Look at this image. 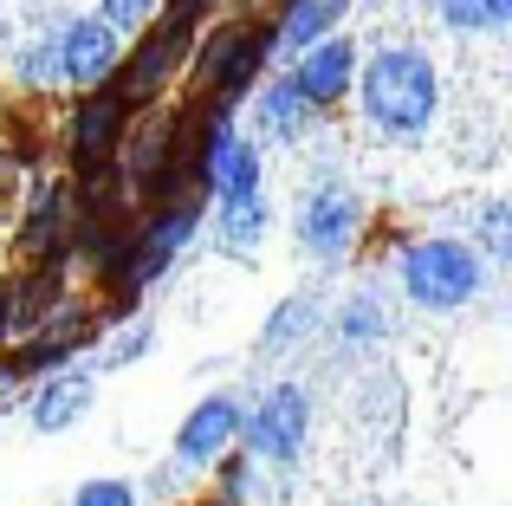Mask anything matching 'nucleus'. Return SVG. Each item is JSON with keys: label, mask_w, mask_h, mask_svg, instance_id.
Returning a JSON list of instances; mask_svg holds the SVG:
<instances>
[{"label": "nucleus", "mask_w": 512, "mask_h": 506, "mask_svg": "<svg viewBox=\"0 0 512 506\" xmlns=\"http://www.w3.org/2000/svg\"><path fill=\"white\" fill-rule=\"evenodd\" d=\"M363 111L389 137H415L435 117V65L415 46H383L363 65Z\"/></svg>", "instance_id": "1"}, {"label": "nucleus", "mask_w": 512, "mask_h": 506, "mask_svg": "<svg viewBox=\"0 0 512 506\" xmlns=\"http://www.w3.org/2000/svg\"><path fill=\"white\" fill-rule=\"evenodd\" d=\"M396 279L415 305L428 312H454L480 292V253L467 241H415L396 253Z\"/></svg>", "instance_id": "2"}, {"label": "nucleus", "mask_w": 512, "mask_h": 506, "mask_svg": "<svg viewBox=\"0 0 512 506\" xmlns=\"http://www.w3.org/2000/svg\"><path fill=\"white\" fill-rule=\"evenodd\" d=\"M247 429V455L253 461H273V468H292L305 455V429H312V396L305 383H279L253 403V416H240Z\"/></svg>", "instance_id": "3"}, {"label": "nucleus", "mask_w": 512, "mask_h": 506, "mask_svg": "<svg viewBox=\"0 0 512 506\" xmlns=\"http://www.w3.org/2000/svg\"><path fill=\"white\" fill-rule=\"evenodd\" d=\"M195 7L201 0H175V7L163 13V26H150V39L137 46V59H124L117 65V98L124 104H143V98H156L163 91V78L175 72V59L188 52V26H195Z\"/></svg>", "instance_id": "4"}, {"label": "nucleus", "mask_w": 512, "mask_h": 506, "mask_svg": "<svg viewBox=\"0 0 512 506\" xmlns=\"http://www.w3.org/2000/svg\"><path fill=\"white\" fill-rule=\"evenodd\" d=\"M273 59V26H221L214 46L201 52V72L214 85V104H240L247 85L260 78V65Z\"/></svg>", "instance_id": "5"}, {"label": "nucleus", "mask_w": 512, "mask_h": 506, "mask_svg": "<svg viewBox=\"0 0 512 506\" xmlns=\"http://www.w3.org/2000/svg\"><path fill=\"white\" fill-rule=\"evenodd\" d=\"M357 228H363V202L344 189V182H325V189L305 195V208H299V241L312 247L318 260H338V253L357 241Z\"/></svg>", "instance_id": "6"}, {"label": "nucleus", "mask_w": 512, "mask_h": 506, "mask_svg": "<svg viewBox=\"0 0 512 506\" xmlns=\"http://www.w3.org/2000/svg\"><path fill=\"white\" fill-rule=\"evenodd\" d=\"M240 416H247V409H240L234 390L201 396V409L182 422V435H175V468H208V461H221L240 435Z\"/></svg>", "instance_id": "7"}, {"label": "nucleus", "mask_w": 512, "mask_h": 506, "mask_svg": "<svg viewBox=\"0 0 512 506\" xmlns=\"http://www.w3.org/2000/svg\"><path fill=\"white\" fill-rule=\"evenodd\" d=\"M124 117H130V104L117 98V85L104 78V85H91V98L78 104V117H72V156L85 169H104L117 156V143H124Z\"/></svg>", "instance_id": "8"}, {"label": "nucleus", "mask_w": 512, "mask_h": 506, "mask_svg": "<svg viewBox=\"0 0 512 506\" xmlns=\"http://www.w3.org/2000/svg\"><path fill=\"white\" fill-rule=\"evenodd\" d=\"M117 72V33L91 13V20H72L59 33V78L72 85H104Z\"/></svg>", "instance_id": "9"}, {"label": "nucleus", "mask_w": 512, "mask_h": 506, "mask_svg": "<svg viewBox=\"0 0 512 506\" xmlns=\"http://www.w3.org/2000/svg\"><path fill=\"white\" fill-rule=\"evenodd\" d=\"M85 338H91V318L85 312H59V318H46V325L33 331V344H26L7 370H13V377H46V370H65L78 351H85Z\"/></svg>", "instance_id": "10"}, {"label": "nucleus", "mask_w": 512, "mask_h": 506, "mask_svg": "<svg viewBox=\"0 0 512 506\" xmlns=\"http://www.w3.org/2000/svg\"><path fill=\"white\" fill-rule=\"evenodd\" d=\"M350 72H357V52H350L344 39H331V33L318 39V46H305L299 59H292V85H299L312 104H331V98H344Z\"/></svg>", "instance_id": "11"}, {"label": "nucleus", "mask_w": 512, "mask_h": 506, "mask_svg": "<svg viewBox=\"0 0 512 506\" xmlns=\"http://www.w3.org/2000/svg\"><path fill=\"white\" fill-rule=\"evenodd\" d=\"M85 409H91V377H78V370H59V377H52V370H46L39 396L26 403V416H33L39 435H59V429H72Z\"/></svg>", "instance_id": "12"}, {"label": "nucleus", "mask_w": 512, "mask_h": 506, "mask_svg": "<svg viewBox=\"0 0 512 506\" xmlns=\"http://www.w3.org/2000/svg\"><path fill=\"white\" fill-rule=\"evenodd\" d=\"M344 7L350 0H286V20L273 26V52H292V59H299L305 46H318V39L344 20Z\"/></svg>", "instance_id": "13"}, {"label": "nucleus", "mask_w": 512, "mask_h": 506, "mask_svg": "<svg viewBox=\"0 0 512 506\" xmlns=\"http://www.w3.org/2000/svg\"><path fill=\"white\" fill-rule=\"evenodd\" d=\"M312 111H318V104L305 98V91L292 85V78H273V85L260 91V104H253V117H260V130H266V137H305Z\"/></svg>", "instance_id": "14"}, {"label": "nucleus", "mask_w": 512, "mask_h": 506, "mask_svg": "<svg viewBox=\"0 0 512 506\" xmlns=\"http://www.w3.org/2000/svg\"><path fill=\"white\" fill-rule=\"evenodd\" d=\"M312 325H318V299H312V292H292V299L279 305L273 318H266V331H260V357H286L292 344L312 338Z\"/></svg>", "instance_id": "15"}, {"label": "nucleus", "mask_w": 512, "mask_h": 506, "mask_svg": "<svg viewBox=\"0 0 512 506\" xmlns=\"http://www.w3.org/2000/svg\"><path fill=\"white\" fill-rule=\"evenodd\" d=\"M260 234H266V195L260 189L253 195H221V241L234 253H253Z\"/></svg>", "instance_id": "16"}, {"label": "nucleus", "mask_w": 512, "mask_h": 506, "mask_svg": "<svg viewBox=\"0 0 512 506\" xmlns=\"http://www.w3.org/2000/svg\"><path fill=\"white\" fill-rule=\"evenodd\" d=\"M59 241H65V189H59V182H46V189L33 195V215H26V228H20V247L52 253Z\"/></svg>", "instance_id": "17"}, {"label": "nucleus", "mask_w": 512, "mask_h": 506, "mask_svg": "<svg viewBox=\"0 0 512 506\" xmlns=\"http://www.w3.org/2000/svg\"><path fill=\"white\" fill-rule=\"evenodd\" d=\"M338 338L350 344V351H370V344H383V338H389V312H383V299H376V292H357V299L344 305Z\"/></svg>", "instance_id": "18"}, {"label": "nucleus", "mask_w": 512, "mask_h": 506, "mask_svg": "<svg viewBox=\"0 0 512 506\" xmlns=\"http://www.w3.org/2000/svg\"><path fill=\"white\" fill-rule=\"evenodd\" d=\"M435 13L454 33H500L512 20V0H435Z\"/></svg>", "instance_id": "19"}, {"label": "nucleus", "mask_w": 512, "mask_h": 506, "mask_svg": "<svg viewBox=\"0 0 512 506\" xmlns=\"http://www.w3.org/2000/svg\"><path fill=\"white\" fill-rule=\"evenodd\" d=\"M195 228H201V208H195V202H175L169 215H156L150 228H143V241H150V247H163V253H175V247H182Z\"/></svg>", "instance_id": "20"}, {"label": "nucleus", "mask_w": 512, "mask_h": 506, "mask_svg": "<svg viewBox=\"0 0 512 506\" xmlns=\"http://www.w3.org/2000/svg\"><path fill=\"white\" fill-rule=\"evenodd\" d=\"M7 292H13V318H20V325H33L39 312L59 305V279H52V273H33L26 286H7Z\"/></svg>", "instance_id": "21"}, {"label": "nucleus", "mask_w": 512, "mask_h": 506, "mask_svg": "<svg viewBox=\"0 0 512 506\" xmlns=\"http://www.w3.org/2000/svg\"><path fill=\"white\" fill-rule=\"evenodd\" d=\"M98 20L111 26L117 39H124V33H143V26L156 20V0H104V7H98Z\"/></svg>", "instance_id": "22"}, {"label": "nucleus", "mask_w": 512, "mask_h": 506, "mask_svg": "<svg viewBox=\"0 0 512 506\" xmlns=\"http://www.w3.org/2000/svg\"><path fill=\"white\" fill-rule=\"evenodd\" d=\"M150 344H156V325H150V318H137V325H130L124 338H117L111 351L98 357V370H124V364H137V357L150 351Z\"/></svg>", "instance_id": "23"}, {"label": "nucleus", "mask_w": 512, "mask_h": 506, "mask_svg": "<svg viewBox=\"0 0 512 506\" xmlns=\"http://www.w3.org/2000/svg\"><path fill=\"white\" fill-rule=\"evenodd\" d=\"M59 78V39H33L20 52V85H52Z\"/></svg>", "instance_id": "24"}, {"label": "nucleus", "mask_w": 512, "mask_h": 506, "mask_svg": "<svg viewBox=\"0 0 512 506\" xmlns=\"http://www.w3.org/2000/svg\"><path fill=\"white\" fill-rule=\"evenodd\" d=\"M480 247H487L493 260H506V253H512V208L506 202H487V208H480Z\"/></svg>", "instance_id": "25"}, {"label": "nucleus", "mask_w": 512, "mask_h": 506, "mask_svg": "<svg viewBox=\"0 0 512 506\" xmlns=\"http://www.w3.org/2000/svg\"><path fill=\"white\" fill-rule=\"evenodd\" d=\"M72 506H137V487H124V481H91V487H78Z\"/></svg>", "instance_id": "26"}, {"label": "nucleus", "mask_w": 512, "mask_h": 506, "mask_svg": "<svg viewBox=\"0 0 512 506\" xmlns=\"http://www.w3.org/2000/svg\"><path fill=\"white\" fill-rule=\"evenodd\" d=\"M7 325H13V292L0 286V338H7Z\"/></svg>", "instance_id": "27"}]
</instances>
